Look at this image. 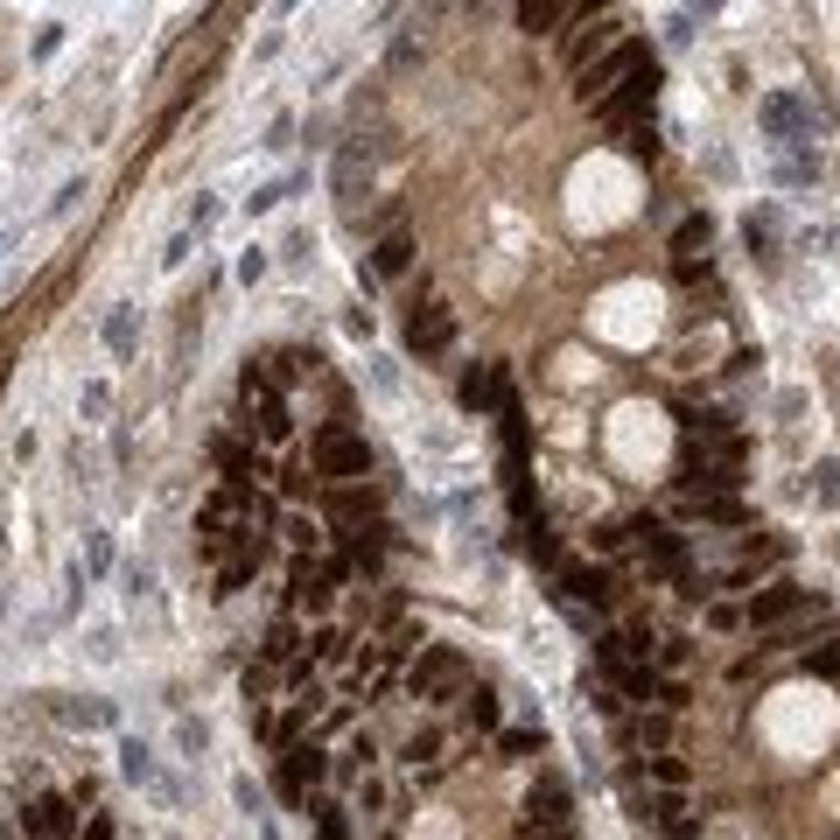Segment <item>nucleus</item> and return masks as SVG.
Segmentation results:
<instances>
[{
    "instance_id": "1",
    "label": "nucleus",
    "mask_w": 840,
    "mask_h": 840,
    "mask_svg": "<svg viewBox=\"0 0 840 840\" xmlns=\"http://www.w3.org/2000/svg\"><path fill=\"white\" fill-rule=\"evenodd\" d=\"M575 827V798H567L561 777H540L526 798V819H519V840H567Z\"/></svg>"
},
{
    "instance_id": "2",
    "label": "nucleus",
    "mask_w": 840,
    "mask_h": 840,
    "mask_svg": "<svg viewBox=\"0 0 840 840\" xmlns=\"http://www.w3.org/2000/svg\"><path fill=\"white\" fill-rule=\"evenodd\" d=\"M756 126L771 147H806L813 141V106L798 91H763L756 99Z\"/></svg>"
},
{
    "instance_id": "3",
    "label": "nucleus",
    "mask_w": 840,
    "mask_h": 840,
    "mask_svg": "<svg viewBox=\"0 0 840 840\" xmlns=\"http://www.w3.org/2000/svg\"><path fill=\"white\" fill-rule=\"evenodd\" d=\"M309 455H316V476H330V484H351V476H365V434H351V428H322L316 442H309Z\"/></svg>"
},
{
    "instance_id": "4",
    "label": "nucleus",
    "mask_w": 840,
    "mask_h": 840,
    "mask_svg": "<svg viewBox=\"0 0 840 840\" xmlns=\"http://www.w3.org/2000/svg\"><path fill=\"white\" fill-rule=\"evenodd\" d=\"M239 399L253 407V420H259V434H266V442H288V428H295V420H288V407H280V393L266 386V372H245V378H239Z\"/></svg>"
},
{
    "instance_id": "5",
    "label": "nucleus",
    "mask_w": 840,
    "mask_h": 840,
    "mask_svg": "<svg viewBox=\"0 0 840 840\" xmlns=\"http://www.w3.org/2000/svg\"><path fill=\"white\" fill-rule=\"evenodd\" d=\"M771 183H777V189H813V183H827V155H819L813 141H806V147H777Z\"/></svg>"
},
{
    "instance_id": "6",
    "label": "nucleus",
    "mask_w": 840,
    "mask_h": 840,
    "mask_svg": "<svg viewBox=\"0 0 840 840\" xmlns=\"http://www.w3.org/2000/svg\"><path fill=\"white\" fill-rule=\"evenodd\" d=\"M413 686L428 700H449L455 686H463V659L449 652V644H428V652H420V673H413Z\"/></svg>"
},
{
    "instance_id": "7",
    "label": "nucleus",
    "mask_w": 840,
    "mask_h": 840,
    "mask_svg": "<svg viewBox=\"0 0 840 840\" xmlns=\"http://www.w3.org/2000/svg\"><path fill=\"white\" fill-rule=\"evenodd\" d=\"M49 715L70 721V729H120V708H112V700H99V694H56Z\"/></svg>"
},
{
    "instance_id": "8",
    "label": "nucleus",
    "mask_w": 840,
    "mask_h": 840,
    "mask_svg": "<svg viewBox=\"0 0 840 840\" xmlns=\"http://www.w3.org/2000/svg\"><path fill=\"white\" fill-rule=\"evenodd\" d=\"M22 827H29L35 840H70V833H78V819H70V798H56V792H43V798H29Z\"/></svg>"
},
{
    "instance_id": "9",
    "label": "nucleus",
    "mask_w": 840,
    "mask_h": 840,
    "mask_svg": "<svg viewBox=\"0 0 840 840\" xmlns=\"http://www.w3.org/2000/svg\"><path fill=\"white\" fill-rule=\"evenodd\" d=\"M288 588H295L301 609H322V603L336 596V561H295L288 567Z\"/></svg>"
},
{
    "instance_id": "10",
    "label": "nucleus",
    "mask_w": 840,
    "mask_h": 840,
    "mask_svg": "<svg viewBox=\"0 0 840 840\" xmlns=\"http://www.w3.org/2000/svg\"><path fill=\"white\" fill-rule=\"evenodd\" d=\"M365 183H372V155H365V141H343V147H336V162H330V189H336L343 203H351Z\"/></svg>"
},
{
    "instance_id": "11",
    "label": "nucleus",
    "mask_w": 840,
    "mask_h": 840,
    "mask_svg": "<svg viewBox=\"0 0 840 840\" xmlns=\"http://www.w3.org/2000/svg\"><path fill=\"white\" fill-rule=\"evenodd\" d=\"M210 455H218V469L232 476L239 490H253V476H259V449H253V442H239V434H218V442H210Z\"/></svg>"
},
{
    "instance_id": "12",
    "label": "nucleus",
    "mask_w": 840,
    "mask_h": 840,
    "mask_svg": "<svg viewBox=\"0 0 840 840\" xmlns=\"http://www.w3.org/2000/svg\"><path fill=\"white\" fill-rule=\"evenodd\" d=\"M120 771L133 777V785H147V792H162V798H176V785H168L162 777V763H155V750H147V742H120Z\"/></svg>"
},
{
    "instance_id": "13",
    "label": "nucleus",
    "mask_w": 840,
    "mask_h": 840,
    "mask_svg": "<svg viewBox=\"0 0 840 840\" xmlns=\"http://www.w3.org/2000/svg\"><path fill=\"white\" fill-rule=\"evenodd\" d=\"M449 336H455V322H449V309H420V316H413V330H407V343H413V357H442V351H449Z\"/></svg>"
},
{
    "instance_id": "14",
    "label": "nucleus",
    "mask_w": 840,
    "mask_h": 840,
    "mask_svg": "<svg viewBox=\"0 0 840 840\" xmlns=\"http://www.w3.org/2000/svg\"><path fill=\"white\" fill-rule=\"evenodd\" d=\"M322 771H330V763H322L316 742H288V756H280V785H288V792H309Z\"/></svg>"
},
{
    "instance_id": "15",
    "label": "nucleus",
    "mask_w": 840,
    "mask_h": 840,
    "mask_svg": "<svg viewBox=\"0 0 840 840\" xmlns=\"http://www.w3.org/2000/svg\"><path fill=\"white\" fill-rule=\"evenodd\" d=\"M630 532H638V546L652 553V561L665 567V575H686V546H679V540H673V532H665V526H652V519H638V526H630Z\"/></svg>"
},
{
    "instance_id": "16",
    "label": "nucleus",
    "mask_w": 840,
    "mask_h": 840,
    "mask_svg": "<svg viewBox=\"0 0 840 840\" xmlns=\"http://www.w3.org/2000/svg\"><path fill=\"white\" fill-rule=\"evenodd\" d=\"M792 609H806V588H792V582H777L771 596H756L750 603V623H785Z\"/></svg>"
},
{
    "instance_id": "17",
    "label": "nucleus",
    "mask_w": 840,
    "mask_h": 840,
    "mask_svg": "<svg viewBox=\"0 0 840 840\" xmlns=\"http://www.w3.org/2000/svg\"><path fill=\"white\" fill-rule=\"evenodd\" d=\"M106 343H112V357H133V343H141V309H133V301H120V309L106 316Z\"/></svg>"
},
{
    "instance_id": "18",
    "label": "nucleus",
    "mask_w": 840,
    "mask_h": 840,
    "mask_svg": "<svg viewBox=\"0 0 840 840\" xmlns=\"http://www.w3.org/2000/svg\"><path fill=\"white\" fill-rule=\"evenodd\" d=\"M777 224H785V218H777L771 203H763V210H750V218H742V232H750V245H756L763 259H777Z\"/></svg>"
},
{
    "instance_id": "19",
    "label": "nucleus",
    "mask_w": 840,
    "mask_h": 840,
    "mask_svg": "<svg viewBox=\"0 0 840 840\" xmlns=\"http://www.w3.org/2000/svg\"><path fill=\"white\" fill-rule=\"evenodd\" d=\"M813 505L840 511V463H833V455H819V463H813Z\"/></svg>"
},
{
    "instance_id": "20",
    "label": "nucleus",
    "mask_w": 840,
    "mask_h": 840,
    "mask_svg": "<svg viewBox=\"0 0 840 840\" xmlns=\"http://www.w3.org/2000/svg\"><path fill=\"white\" fill-rule=\"evenodd\" d=\"M266 659H274V665H295V659H301V630H295V617H280L274 630H266Z\"/></svg>"
},
{
    "instance_id": "21",
    "label": "nucleus",
    "mask_w": 840,
    "mask_h": 840,
    "mask_svg": "<svg viewBox=\"0 0 840 840\" xmlns=\"http://www.w3.org/2000/svg\"><path fill=\"white\" fill-rule=\"evenodd\" d=\"M407 259H413V239H407V232L378 239V253H372V266H378V274H407Z\"/></svg>"
},
{
    "instance_id": "22",
    "label": "nucleus",
    "mask_w": 840,
    "mask_h": 840,
    "mask_svg": "<svg viewBox=\"0 0 840 840\" xmlns=\"http://www.w3.org/2000/svg\"><path fill=\"white\" fill-rule=\"evenodd\" d=\"M316 372V351H274V378L280 386H295V378H309Z\"/></svg>"
},
{
    "instance_id": "23",
    "label": "nucleus",
    "mask_w": 840,
    "mask_h": 840,
    "mask_svg": "<svg viewBox=\"0 0 840 840\" xmlns=\"http://www.w3.org/2000/svg\"><path fill=\"white\" fill-rule=\"evenodd\" d=\"M708 239H715V224H708V218H686L679 232H673V253L686 259V253H700V245H708Z\"/></svg>"
},
{
    "instance_id": "24",
    "label": "nucleus",
    "mask_w": 840,
    "mask_h": 840,
    "mask_svg": "<svg viewBox=\"0 0 840 840\" xmlns=\"http://www.w3.org/2000/svg\"><path fill=\"white\" fill-rule=\"evenodd\" d=\"M232 798H239L245 813H253V827H266V819H274V813H266V798H259V785H253V777H232Z\"/></svg>"
},
{
    "instance_id": "25",
    "label": "nucleus",
    "mask_w": 840,
    "mask_h": 840,
    "mask_svg": "<svg viewBox=\"0 0 840 840\" xmlns=\"http://www.w3.org/2000/svg\"><path fill=\"white\" fill-rule=\"evenodd\" d=\"M469 700V721L476 729H498V694H490V686H476V694H463Z\"/></svg>"
},
{
    "instance_id": "26",
    "label": "nucleus",
    "mask_w": 840,
    "mask_h": 840,
    "mask_svg": "<svg viewBox=\"0 0 840 840\" xmlns=\"http://www.w3.org/2000/svg\"><path fill=\"white\" fill-rule=\"evenodd\" d=\"M567 596H575V603H603L609 588H603V575H588V567H575V575H567Z\"/></svg>"
},
{
    "instance_id": "27",
    "label": "nucleus",
    "mask_w": 840,
    "mask_h": 840,
    "mask_svg": "<svg viewBox=\"0 0 840 840\" xmlns=\"http://www.w3.org/2000/svg\"><path fill=\"white\" fill-rule=\"evenodd\" d=\"M505 756H540V729H505Z\"/></svg>"
},
{
    "instance_id": "28",
    "label": "nucleus",
    "mask_w": 840,
    "mask_h": 840,
    "mask_svg": "<svg viewBox=\"0 0 840 840\" xmlns=\"http://www.w3.org/2000/svg\"><path fill=\"white\" fill-rule=\"evenodd\" d=\"M463 399H469V407H484V399H498V378H490V372H469V378H463Z\"/></svg>"
},
{
    "instance_id": "29",
    "label": "nucleus",
    "mask_w": 840,
    "mask_h": 840,
    "mask_svg": "<svg viewBox=\"0 0 840 840\" xmlns=\"http://www.w3.org/2000/svg\"><path fill=\"white\" fill-rule=\"evenodd\" d=\"M85 561H91V575H106V567H112V540H106V532H85Z\"/></svg>"
},
{
    "instance_id": "30",
    "label": "nucleus",
    "mask_w": 840,
    "mask_h": 840,
    "mask_svg": "<svg viewBox=\"0 0 840 840\" xmlns=\"http://www.w3.org/2000/svg\"><path fill=\"white\" fill-rule=\"evenodd\" d=\"M567 14H575V8H546V0L532 8V0H526V8H519V22H526V29H546V22H567Z\"/></svg>"
},
{
    "instance_id": "31",
    "label": "nucleus",
    "mask_w": 840,
    "mask_h": 840,
    "mask_svg": "<svg viewBox=\"0 0 840 840\" xmlns=\"http://www.w3.org/2000/svg\"><path fill=\"white\" fill-rule=\"evenodd\" d=\"M259 274H266V245H245V253H239V280H245V288H253Z\"/></svg>"
},
{
    "instance_id": "32",
    "label": "nucleus",
    "mask_w": 840,
    "mask_h": 840,
    "mask_svg": "<svg viewBox=\"0 0 840 840\" xmlns=\"http://www.w3.org/2000/svg\"><path fill=\"white\" fill-rule=\"evenodd\" d=\"M288 189H295V183H266V189H253V197H245V210H253V218H259V210H274L280 197H288Z\"/></svg>"
},
{
    "instance_id": "33",
    "label": "nucleus",
    "mask_w": 840,
    "mask_h": 840,
    "mask_svg": "<svg viewBox=\"0 0 840 840\" xmlns=\"http://www.w3.org/2000/svg\"><path fill=\"white\" fill-rule=\"evenodd\" d=\"M78 840H120V827H112V813H91L78 827Z\"/></svg>"
},
{
    "instance_id": "34",
    "label": "nucleus",
    "mask_w": 840,
    "mask_h": 840,
    "mask_svg": "<svg viewBox=\"0 0 840 840\" xmlns=\"http://www.w3.org/2000/svg\"><path fill=\"white\" fill-rule=\"evenodd\" d=\"M210 224H218V197H197L189 203V232H210Z\"/></svg>"
},
{
    "instance_id": "35",
    "label": "nucleus",
    "mask_w": 840,
    "mask_h": 840,
    "mask_svg": "<svg viewBox=\"0 0 840 840\" xmlns=\"http://www.w3.org/2000/svg\"><path fill=\"white\" fill-rule=\"evenodd\" d=\"M176 742H183L189 756H197V750H210V729H203V721H183V729H176Z\"/></svg>"
},
{
    "instance_id": "36",
    "label": "nucleus",
    "mask_w": 840,
    "mask_h": 840,
    "mask_svg": "<svg viewBox=\"0 0 840 840\" xmlns=\"http://www.w3.org/2000/svg\"><path fill=\"white\" fill-rule=\"evenodd\" d=\"M694 511H700V519H721V526L736 519V505H729V498H694Z\"/></svg>"
},
{
    "instance_id": "37",
    "label": "nucleus",
    "mask_w": 840,
    "mask_h": 840,
    "mask_svg": "<svg viewBox=\"0 0 840 840\" xmlns=\"http://www.w3.org/2000/svg\"><path fill=\"white\" fill-rule=\"evenodd\" d=\"M106 407H112V393L106 386H85V420H106Z\"/></svg>"
},
{
    "instance_id": "38",
    "label": "nucleus",
    "mask_w": 840,
    "mask_h": 840,
    "mask_svg": "<svg viewBox=\"0 0 840 840\" xmlns=\"http://www.w3.org/2000/svg\"><path fill=\"white\" fill-rule=\"evenodd\" d=\"M434 750H442V736H413V742H407V763H428Z\"/></svg>"
},
{
    "instance_id": "39",
    "label": "nucleus",
    "mask_w": 840,
    "mask_h": 840,
    "mask_svg": "<svg viewBox=\"0 0 840 840\" xmlns=\"http://www.w3.org/2000/svg\"><path fill=\"white\" fill-rule=\"evenodd\" d=\"M322 840H343V819H336V806H322Z\"/></svg>"
}]
</instances>
